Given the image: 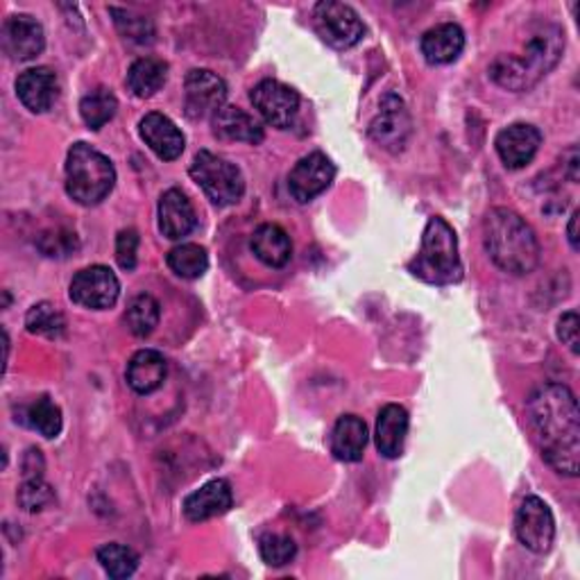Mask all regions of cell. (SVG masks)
Returning <instances> with one entry per match:
<instances>
[{
    "mask_svg": "<svg viewBox=\"0 0 580 580\" xmlns=\"http://www.w3.org/2000/svg\"><path fill=\"white\" fill-rule=\"evenodd\" d=\"M168 80V64L160 57H141L128 70V87L136 98H152Z\"/></svg>",
    "mask_w": 580,
    "mask_h": 580,
    "instance_id": "484cf974",
    "label": "cell"
},
{
    "mask_svg": "<svg viewBox=\"0 0 580 580\" xmlns=\"http://www.w3.org/2000/svg\"><path fill=\"white\" fill-rule=\"evenodd\" d=\"M211 121H214L216 136H220L225 141H241V143L259 145L265 136L261 123L254 119V116L243 111L241 107L225 105L216 111Z\"/></svg>",
    "mask_w": 580,
    "mask_h": 580,
    "instance_id": "cb8c5ba5",
    "label": "cell"
},
{
    "mask_svg": "<svg viewBox=\"0 0 580 580\" xmlns=\"http://www.w3.org/2000/svg\"><path fill=\"white\" fill-rule=\"evenodd\" d=\"M17 96L23 102V107L34 113L48 111L59 96V83L55 70L46 66L23 70L17 80Z\"/></svg>",
    "mask_w": 580,
    "mask_h": 580,
    "instance_id": "ac0fdd59",
    "label": "cell"
},
{
    "mask_svg": "<svg viewBox=\"0 0 580 580\" xmlns=\"http://www.w3.org/2000/svg\"><path fill=\"white\" fill-rule=\"evenodd\" d=\"M578 216H580V211H573L571 214V220H569V227H567V234H569V245H571V250L573 252H578Z\"/></svg>",
    "mask_w": 580,
    "mask_h": 580,
    "instance_id": "f35d334b",
    "label": "cell"
},
{
    "mask_svg": "<svg viewBox=\"0 0 580 580\" xmlns=\"http://www.w3.org/2000/svg\"><path fill=\"white\" fill-rule=\"evenodd\" d=\"M526 411L547 466L562 477H578L580 415L573 393L562 383H545L530 395Z\"/></svg>",
    "mask_w": 580,
    "mask_h": 580,
    "instance_id": "6da1fadb",
    "label": "cell"
},
{
    "mask_svg": "<svg viewBox=\"0 0 580 580\" xmlns=\"http://www.w3.org/2000/svg\"><path fill=\"white\" fill-rule=\"evenodd\" d=\"M168 267L182 280H200L209 270V254L203 245L184 243L168 252Z\"/></svg>",
    "mask_w": 580,
    "mask_h": 580,
    "instance_id": "4316f807",
    "label": "cell"
},
{
    "mask_svg": "<svg viewBox=\"0 0 580 580\" xmlns=\"http://www.w3.org/2000/svg\"><path fill=\"white\" fill-rule=\"evenodd\" d=\"M42 243H53L48 248H42L46 256H68L77 250V239L70 231H51V234H44L42 241H39V245Z\"/></svg>",
    "mask_w": 580,
    "mask_h": 580,
    "instance_id": "8d00e7d4",
    "label": "cell"
},
{
    "mask_svg": "<svg viewBox=\"0 0 580 580\" xmlns=\"http://www.w3.org/2000/svg\"><path fill=\"white\" fill-rule=\"evenodd\" d=\"M46 34L42 23L30 14H14L3 23V48L17 62H30L42 55Z\"/></svg>",
    "mask_w": 580,
    "mask_h": 580,
    "instance_id": "9a60e30c",
    "label": "cell"
},
{
    "mask_svg": "<svg viewBox=\"0 0 580 580\" xmlns=\"http://www.w3.org/2000/svg\"><path fill=\"white\" fill-rule=\"evenodd\" d=\"M116 19V25H119L121 34L125 39H130V42L134 44H152V39H154V25L150 19H143V17H134L132 12H123V10H116L111 8L109 10Z\"/></svg>",
    "mask_w": 580,
    "mask_h": 580,
    "instance_id": "e575fe53",
    "label": "cell"
},
{
    "mask_svg": "<svg viewBox=\"0 0 580 580\" xmlns=\"http://www.w3.org/2000/svg\"><path fill=\"white\" fill-rule=\"evenodd\" d=\"M188 173L216 207H231L243 198L245 177L241 168L209 150H200L193 157Z\"/></svg>",
    "mask_w": 580,
    "mask_h": 580,
    "instance_id": "8992f818",
    "label": "cell"
},
{
    "mask_svg": "<svg viewBox=\"0 0 580 580\" xmlns=\"http://www.w3.org/2000/svg\"><path fill=\"white\" fill-rule=\"evenodd\" d=\"M565 51V34L558 25L539 28L522 55H501L490 66V77L508 91H528L556 68Z\"/></svg>",
    "mask_w": 580,
    "mask_h": 580,
    "instance_id": "3957f363",
    "label": "cell"
},
{
    "mask_svg": "<svg viewBox=\"0 0 580 580\" xmlns=\"http://www.w3.org/2000/svg\"><path fill=\"white\" fill-rule=\"evenodd\" d=\"M25 327H28L30 333L57 338V336L64 333L66 320H64V316L57 311V308L51 302H42V304L32 306L30 311H28Z\"/></svg>",
    "mask_w": 580,
    "mask_h": 580,
    "instance_id": "1f68e13d",
    "label": "cell"
},
{
    "mask_svg": "<svg viewBox=\"0 0 580 580\" xmlns=\"http://www.w3.org/2000/svg\"><path fill=\"white\" fill-rule=\"evenodd\" d=\"M136 252H139V231L136 229H123L116 237V261L128 273L136 267Z\"/></svg>",
    "mask_w": 580,
    "mask_h": 580,
    "instance_id": "d590c367",
    "label": "cell"
},
{
    "mask_svg": "<svg viewBox=\"0 0 580 580\" xmlns=\"http://www.w3.org/2000/svg\"><path fill=\"white\" fill-rule=\"evenodd\" d=\"M578 314L569 311L558 320V338L562 344H567L571 354H578Z\"/></svg>",
    "mask_w": 580,
    "mask_h": 580,
    "instance_id": "74e56055",
    "label": "cell"
},
{
    "mask_svg": "<svg viewBox=\"0 0 580 580\" xmlns=\"http://www.w3.org/2000/svg\"><path fill=\"white\" fill-rule=\"evenodd\" d=\"M116 111H119V100H116V96L109 89H105V87H98V89L89 91L80 100L83 121L94 132L102 130L113 119Z\"/></svg>",
    "mask_w": 580,
    "mask_h": 580,
    "instance_id": "83f0119b",
    "label": "cell"
},
{
    "mask_svg": "<svg viewBox=\"0 0 580 580\" xmlns=\"http://www.w3.org/2000/svg\"><path fill=\"white\" fill-rule=\"evenodd\" d=\"M515 535L533 554H547L556 539V519L539 496H526L515 515Z\"/></svg>",
    "mask_w": 580,
    "mask_h": 580,
    "instance_id": "ba28073f",
    "label": "cell"
},
{
    "mask_svg": "<svg viewBox=\"0 0 580 580\" xmlns=\"http://www.w3.org/2000/svg\"><path fill=\"white\" fill-rule=\"evenodd\" d=\"M168 374V363L157 350H141L128 363V385L136 395H152L160 391Z\"/></svg>",
    "mask_w": 580,
    "mask_h": 580,
    "instance_id": "7402d4cb",
    "label": "cell"
},
{
    "mask_svg": "<svg viewBox=\"0 0 580 580\" xmlns=\"http://www.w3.org/2000/svg\"><path fill=\"white\" fill-rule=\"evenodd\" d=\"M254 256L267 267H284L293 256V243L280 225H261L250 241Z\"/></svg>",
    "mask_w": 580,
    "mask_h": 580,
    "instance_id": "d4e9b609",
    "label": "cell"
},
{
    "mask_svg": "<svg viewBox=\"0 0 580 580\" xmlns=\"http://www.w3.org/2000/svg\"><path fill=\"white\" fill-rule=\"evenodd\" d=\"M333 179H336L333 162L325 152H311L306 154V157H302L291 171L288 190L299 205H306L322 196V193L333 184Z\"/></svg>",
    "mask_w": 580,
    "mask_h": 580,
    "instance_id": "8fae6325",
    "label": "cell"
},
{
    "mask_svg": "<svg viewBox=\"0 0 580 580\" xmlns=\"http://www.w3.org/2000/svg\"><path fill=\"white\" fill-rule=\"evenodd\" d=\"M331 453L342 462H359L368 447V424L359 415L338 417L329 440Z\"/></svg>",
    "mask_w": 580,
    "mask_h": 580,
    "instance_id": "603a6c76",
    "label": "cell"
},
{
    "mask_svg": "<svg viewBox=\"0 0 580 580\" xmlns=\"http://www.w3.org/2000/svg\"><path fill=\"white\" fill-rule=\"evenodd\" d=\"M116 184V168L109 157L89 143H75L66 157V193L83 207L100 205Z\"/></svg>",
    "mask_w": 580,
    "mask_h": 580,
    "instance_id": "5b68a950",
    "label": "cell"
},
{
    "mask_svg": "<svg viewBox=\"0 0 580 580\" xmlns=\"http://www.w3.org/2000/svg\"><path fill=\"white\" fill-rule=\"evenodd\" d=\"M408 273L434 286H451L462 280L466 270L458 254V237L445 218H429L422 234V248L408 263Z\"/></svg>",
    "mask_w": 580,
    "mask_h": 580,
    "instance_id": "277c9868",
    "label": "cell"
},
{
    "mask_svg": "<svg viewBox=\"0 0 580 580\" xmlns=\"http://www.w3.org/2000/svg\"><path fill=\"white\" fill-rule=\"evenodd\" d=\"M162 318V306L160 302L154 299L147 293L136 295L130 304H128V311H125V325L128 329L136 336V338H145L150 336L154 329H157Z\"/></svg>",
    "mask_w": 580,
    "mask_h": 580,
    "instance_id": "f546056e",
    "label": "cell"
},
{
    "mask_svg": "<svg viewBox=\"0 0 580 580\" xmlns=\"http://www.w3.org/2000/svg\"><path fill=\"white\" fill-rule=\"evenodd\" d=\"M411 134V116L400 96L389 94L381 100L376 119L370 125V136L389 150H402Z\"/></svg>",
    "mask_w": 580,
    "mask_h": 580,
    "instance_id": "5bb4252c",
    "label": "cell"
},
{
    "mask_svg": "<svg viewBox=\"0 0 580 580\" xmlns=\"http://www.w3.org/2000/svg\"><path fill=\"white\" fill-rule=\"evenodd\" d=\"M23 424H28L39 436L53 440L62 434V411L48 395H44L25 408Z\"/></svg>",
    "mask_w": 580,
    "mask_h": 580,
    "instance_id": "f1b7e54d",
    "label": "cell"
},
{
    "mask_svg": "<svg viewBox=\"0 0 580 580\" xmlns=\"http://www.w3.org/2000/svg\"><path fill=\"white\" fill-rule=\"evenodd\" d=\"M139 134L162 162H175L177 157H182L186 139L168 116L160 111L145 113L139 123Z\"/></svg>",
    "mask_w": 580,
    "mask_h": 580,
    "instance_id": "2e32d148",
    "label": "cell"
},
{
    "mask_svg": "<svg viewBox=\"0 0 580 580\" xmlns=\"http://www.w3.org/2000/svg\"><path fill=\"white\" fill-rule=\"evenodd\" d=\"M419 48L424 59L434 66L451 64L460 57L462 48H466V32H462L458 23H440L422 34Z\"/></svg>",
    "mask_w": 580,
    "mask_h": 580,
    "instance_id": "44dd1931",
    "label": "cell"
},
{
    "mask_svg": "<svg viewBox=\"0 0 580 580\" xmlns=\"http://www.w3.org/2000/svg\"><path fill=\"white\" fill-rule=\"evenodd\" d=\"M259 554L265 565L270 567H284L297 556L295 539L280 533H265L259 539Z\"/></svg>",
    "mask_w": 580,
    "mask_h": 580,
    "instance_id": "d6a6232c",
    "label": "cell"
},
{
    "mask_svg": "<svg viewBox=\"0 0 580 580\" xmlns=\"http://www.w3.org/2000/svg\"><path fill=\"white\" fill-rule=\"evenodd\" d=\"M227 85L220 75L207 68H193L188 70L184 80V109L186 116L193 121L216 116L220 107H225Z\"/></svg>",
    "mask_w": 580,
    "mask_h": 580,
    "instance_id": "30bf717a",
    "label": "cell"
},
{
    "mask_svg": "<svg viewBox=\"0 0 580 580\" xmlns=\"http://www.w3.org/2000/svg\"><path fill=\"white\" fill-rule=\"evenodd\" d=\"M53 501H55V492L44 481V477H30V479H25V483L19 490V504L28 513L44 511L46 506L53 504Z\"/></svg>",
    "mask_w": 580,
    "mask_h": 580,
    "instance_id": "836d02e7",
    "label": "cell"
},
{
    "mask_svg": "<svg viewBox=\"0 0 580 580\" xmlns=\"http://www.w3.org/2000/svg\"><path fill=\"white\" fill-rule=\"evenodd\" d=\"M231 504H234V492H231L229 481L225 479H214L198 488L196 492H190L184 499V515L188 522H207L218 515H225Z\"/></svg>",
    "mask_w": 580,
    "mask_h": 580,
    "instance_id": "e0dca14e",
    "label": "cell"
},
{
    "mask_svg": "<svg viewBox=\"0 0 580 580\" xmlns=\"http://www.w3.org/2000/svg\"><path fill=\"white\" fill-rule=\"evenodd\" d=\"M483 241L494 265L508 275H528L539 263V243L535 231L511 209L494 207L485 216Z\"/></svg>",
    "mask_w": 580,
    "mask_h": 580,
    "instance_id": "7a4b0ae2",
    "label": "cell"
},
{
    "mask_svg": "<svg viewBox=\"0 0 580 580\" xmlns=\"http://www.w3.org/2000/svg\"><path fill=\"white\" fill-rule=\"evenodd\" d=\"M408 413L404 406L400 404H389L383 406L379 417H376V451L383 458H400L404 453V445H406V436H408Z\"/></svg>",
    "mask_w": 580,
    "mask_h": 580,
    "instance_id": "ffe728a7",
    "label": "cell"
},
{
    "mask_svg": "<svg viewBox=\"0 0 580 580\" xmlns=\"http://www.w3.org/2000/svg\"><path fill=\"white\" fill-rule=\"evenodd\" d=\"M539 145H543V132L528 123H515L506 130H501L494 139V147L499 160L506 168L519 171L533 162Z\"/></svg>",
    "mask_w": 580,
    "mask_h": 580,
    "instance_id": "4fadbf2b",
    "label": "cell"
},
{
    "mask_svg": "<svg viewBox=\"0 0 580 580\" xmlns=\"http://www.w3.org/2000/svg\"><path fill=\"white\" fill-rule=\"evenodd\" d=\"M198 225L196 209H193L186 193L179 188L166 190L160 200V229L162 234L171 241H179L188 237Z\"/></svg>",
    "mask_w": 580,
    "mask_h": 580,
    "instance_id": "d6986e66",
    "label": "cell"
},
{
    "mask_svg": "<svg viewBox=\"0 0 580 580\" xmlns=\"http://www.w3.org/2000/svg\"><path fill=\"white\" fill-rule=\"evenodd\" d=\"M68 295L75 304L94 308V311H105V308L119 302L121 282L113 275L111 267L89 265L73 277Z\"/></svg>",
    "mask_w": 580,
    "mask_h": 580,
    "instance_id": "9c48e42d",
    "label": "cell"
},
{
    "mask_svg": "<svg viewBox=\"0 0 580 580\" xmlns=\"http://www.w3.org/2000/svg\"><path fill=\"white\" fill-rule=\"evenodd\" d=\"M252 105L267 125L288 130L299 113V96L295 89L277 80H263L252 89Z\"/></svg>",
    "mask_w": 580,
    "mask_h": 580,
    "instance_id": "7c38bea8",
    "label": "cell"
},
{
    "mask_svg": "<svg viewBox=\"0 0 580 580\" xmlns=\"http://www.w3.org/2000/svg\"><path fill=\"white\" fill-rule=\"evenodd\" d=\"M98 562L100 567L116 580L130 578L139 567V554L125 545L111 543L98 549Z\"/></svg>",
    "mask_w": 580,
    "mask_h": 580,
    "instance_id": "4dcf8cb0",
    "label": "cell"
},
{
    "mask_svg": "<svg viewBox=\"0 0 580 580\" xmlns=\"http://www.w3.org/2000/svg\"><path fill=\"white\" fill-rule=\"evenodd\" d=\"M316 30L325 39L331 48L347 51L357 46L363 34L365 25L359 17V12L352 6L336 3V0H325L314 8Z\"/></svg>",
    "mask_w": 580,
    "mask_h": 580,
    "instance_id": "52a82bcc",
    "label": "cell"
}]
</instances>
